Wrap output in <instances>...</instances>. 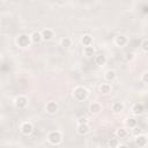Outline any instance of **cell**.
Returning <instances> with one entry per match:
<instances>
[{"label": "cell", "mask_w": 148, "mask_h": 148, "mask_svg": "<svg viewBox=\"0 0 148 148\" xmlns=\"http://www.w3.org/2000/svg\"><path fill=\"white\" fill-rule=\"evenodd\" d=\"M83 56L87 57V58H91V57H95L96 56V50L92 45H89V46H84L83 47Z\"/></svg>", "instance_id": "8fae6325"}, {"label": "cell", "mask_w": 148, "mask_h": 148, "mask_svg": "<svg viewBox=\"0 0 148 148\" xmlns=\"http://www.w3.org/2000/svg\"><path fill=\"white\" fill-rule=\"evenodd\" d=\"M145 112V106H143V104H141V103H135L133 106H132V113L134 114V116H140V114H142Z\"/></svg>", "instance_id": "7c38bea8"}, {"label": "cell", "mask_w": 148, "mask_h": 148, "mask_svg": "<svg viewBox=\"0 0 148 148\" xmlns=\"http://www.w3.org/2000/svg\"><path fill=\"white\" fill-rule=\"evenodd\" d=\"M111 84L110 83H102L101 86H99V92L102 94V95H108V94H110L111 92Z\"/></svg>", "instance_id": "ac0fdd59"}, {"label": "cell", "mask_w": 148, "mask_h": 148, "mask_svg": "<svg viewBox=\"0 0 148 148\" xmlns=\"http://www.w3.org/2000/svg\"><path fill=\"white\" fill-rule=\"evenodd\" d=\"M30 37H31V42L34 44H38V43H40L43 40V37H42V32L40 31H34L30 35Z\"/></svg>", "instance_id": "9a60e30c"}, {"label": "cell", "mask_w": 148, "mask_h": 148, "mask_svg": "<svg viewBox=\"0 0 148 148\" xmlns=\"http://www.w3.org/2000/svg\"><path fill=\"white\" fill-rule=\"evenodd\" d=\"M80 42H81V44H82L83 46L92 45V36H91V35H89V34H84V35L81 37Z\"/></svg>", "instance_id": "4fadbf2b"}, {"label": "cell", "mask_w": 148, "mask_h": 148, "mask_svg": "<svg viewBox=\"0 0 148 148\" xmlns=\"http://www.w3.org/2000/svg\"><path fill=\"white\" fill-rule=\"evenodd\" d=\"M42 37H43V40H50V39H52V37H53V31L51 30V29H43L42 31Z\"/></svg>", "instance_id": "e0dca14e"}, {"label": "cell", "mask_w": 148, "mask_h": 148, "mask_svg": "<svg viewBox=\"0 0 148 148\" xmlns=\"http://www.w3.org/2000/svg\"><path fill=\"white\" fill-rule=\"evenodd\" d=\"M16 43H17V45H18L20 47L24 49V47L30 46V44H31L32 42H31V37H30L29 35H27V34H21V35L17 36Z\"/></svg>", "instance_id": "3957f363"}, {"label": "cell", "mask_w": 148, "mask_h": 148, "mask_svg": "<svg viewBox=\"0 0 148 148\" xmlns=\"http://www.w3.org/2000/svg\"><path fill=\"white\" fill-rule=\"evenodd\" d=\"M47 141L51 145H59L62 141V134L60 131H51L47 134Z\"/></svg>", "instance_id": "7a4b0ae2"}, {"label": "cell", "mask_w": 148, "mask_h": 148, "mask_svg": "<svg viewBox=\"0 0 148 148\" xmlns=\"http://www.w3.org/2000/svg\"><path fill=\"white\" fill-rule=\"evenodd\" d=\"M104 77H105V80H106L108 82H112V81L116 80L117 73H116V71H113V69H108V71L105 72V74H104Z\"/></svg>", "instance_id": "5bb4252c"}, {"label": "cell", "mask_w": 148, "mask_h": 148, "mask_svg": "<svg viewBox=\"0 0 148 148\" xmlns=\"http://www.w3.org/2000/svg\"><path fill=\"white\" fill-rule=\"evenodd\" d=\"M134 142H135V145L138 146V147H145V146H147V143H148V138L145 135V134H136L135 135V139H134Z\"/></svg>", "instance_id": "52a82bcc"}, {"label": "cell", "mask_w": 148, "mask_h": 148, "mask_svg": "<svg viewBox=\"0 0 148 148\" xmlns=\"http://www.w3.org/2000/svg\"><path fill=\"white\" fill-rule=\"evenodd\" d=\"M136 125H138L136 118H134V117H128V118L126 119V126H127V127L134 128V127H136Z\"/></svg>", "instance_id": "ffe728a7"}, {"label": "cell", "mask_w": 148, "mask_h": 148, "mask_svg": "<svg viewBox=\"0 0 148 148\" xmlns=\"http://www.w3.org/2000/svg\"><path fill=\"white\" fill-rule=\"evenodd\" d=\"M141 50L145 52H148V39H143L141 42Z\"/></svg>", "instance_id": "cb8c5ba5"}, {"label": "cell", "mask_w": 148, "mask_h": 148, "mask_svg": "<svg viewBox=\"0 0 148 148\" xmlns=\"http://www.w3.org/2000/svg\"><path fill=\"white\" fill-rule=\"evenodd\" d=\"M127 43H128V39L125 35H117L114 37V44L118 47H124L125 45H127Z\"/></svg>", "instance_id": "ba28073f"}, {"label": "cell", "mask_w": 148, "mask_h": 148, "mask_svg": "<svg viewBox=\"0 0 148 148\" xmlns=\"http://www.w3.org/2000/svg\"><path fill=\"white\" fill-rule=\"evenodd\" d=\"M108 146L111 147V148H116V147H118V146H119V140H118V138L116 136L114 139H110L109 142H108Z\"/></svg>", "instance_id": "603a6c76"}, {"label": "cell", "mask_w": 148, "mask_h": 148, "mask_svg": "<svg viewBox=\"0 0 148 148\" xmlns=\"http://www.w3.org/2000/svg\"><path fill=\"white\" fill-rule=\"evenodd\" d=\"M77 123H79V124H82V123H87V118H84V117H81V118H79Z\"/></svg>", "instance_id": "4316f807"}, {"label": "cell", "mask_w": 148, "mask_h": 148, "mask_svg": "<svg viewBox=\"0 0 148 148\" xmlns=\"http://www.w3.org/2000/svg\"><path fill=\"white\" fill-rule=\"evenodd\" d=\"M141 80H142L143 83H147V84H148V72H145V73L142 74Z\"/></svg>", "instance_id": "484cf974"}, {"label": "cell", "mask_w": 148, "mask_h": 148, "mask_svg": "<svg viewBox=\"0 0 148 148\" xmlns=\"http://www.w3.org/2000/svg\"><path fill=\"white\" fill-rule=\"evenodd\" d=\"M89 95V91L87 88L82 87V86H79V87H75L73 89V97L74 99L79 101V102H82V101H86L87 97Z\"/></svg>", "instance_id": "6da1fadb"}, {"label": "cell", "mask_w": 148, "mask_h": 148, "mask_svg": "<svg viewBox=\"0 0 148 148\" xmlns=\"http://www.w3.org/2000/svg\"><path fill=\"white\" fill-rule=\"evenodd\" d=\"M20 130H21V133H22V134H24V135H29V134L32 133V131H34V126H32L31 123H29V121H24V123L21 124Z\"/></svg>", "instance_id": "8992f818"}, {"label": "cell", "mask_w": 148, "mask_h": 148, "mask_svg": "<svg viewBox=\"0 0 148 148\" xmlns=\"http://www.w3.org/2000/svg\"><path fill=\"white\" fill-rule=\"evenodd\" d=\"M60 45H61V47H64V49H68V47L72 45V39L68 38V37H64V38L60 40Z\"/></svg>", "instance_id": "7402d4cb"}, {"label": "cell", "mask_w": 148, "mask_h": 148, "mask_svg": "<svg viewBox=\"0 0 148 148\" xmlns=\"http://www.w3.org/2000/svg\"><path fill=\"white\" fill-rule=\"evenodd\" d=\"M58 109H59L58 103L54 102V101H50V102H47L46 105H45V110H46V112H47L49 114H54V113H57Z\"/></svg>", "instance_id": "5b68a950"}, {"label": "cell", "mask_w": 148, "mask_h": 148, "mask_svg": "<svg viewBox=\"0 0 148 148\" xmlns=\"http://www.w3.org/2000/svg\"><path fill=\"white\" fill-rule=\"evenodd\" d=\"M94 61H95V64L97 65V66H103V65H105V62H106V57L104 56V54H96L95 57H94Z\"/></svg>", "instance_id": "2e32d148"}, {"label": "cell", "mask_w": 148, "mask_h": 148, "mask_svg": "<svg viewBox=\"0 0 148 148\" xmlns=\"http://www.w3.org/2000/svg\"><path fill=\"white\" fill-rule=\"evenodd\" d=\"M102 111V104L98 102H92L89 105V112L92 114H98Z\"/></svg>", "instance_id": "30bf717a"}, {"label": "cell", "mask_w": 148, "mask_h": 148, "mask_svg": "<svg viewBox=\"0 0 148 148\" xmlns=\"http://www.w3.org/2000/svg\"><path fill=\"white\" fill-rule=\"evenodd\" d=\"M116 136L118 139H125L127 136V130L126 128H118V130H116Z\"/></svg>", "instance_id": "44dd1931"}, {"label": "cell", "mask_w": 148, "mask_h": 148, "mask_svg": "<svg viewBox=\"0 0 148 148\" xmlns=\"http://www.w3.org/2000/svg\"><path fill=\"white\" fill-rule=\"evenodd\" d=\"M89 131H90V127H89L88 123L77 124V127H76V132H77V134H80V135H86Z\"/></svg>", "instance_id": "9c48e42d"}, {"label": "cell", "mask_w": 148, "mask_h": 148, "mask_svg": "<svg viewBox=\"0 0 148 148\" xmlns=\"http://www.w3.org/2000/svg\"><path fill=\"white\" fill-rule=\"evenodd\" d=\"M125 59H126V61H131V60H133V59H134V53L131 52V51L126 52V53H125Z\"/></svg>", "instance_id": "d4e9b609"}, {"label": "cell", "mask_w": 148, "mask_h": 148, "mask_svg": "<svg viewBox=\"0 0 148 148\" xmlns=\"http://www.w3.org/2000/svg\"><path fill=\"white\" fill-rule=\"evenodd\" d=\"M111 109H112V111H113L114 113H120V112L124 111V104H123L121 102H114V103L112 104Z\"/></svg>", "instance_id": "d6986e66"}, {"label": "cell", "mask_w": 148, "mask_h": 148, "mask_svg": "<svg viewBox=\"0 0 148 148\" xmlns=\"http://www.w3.org/2000/svg\"><path fill=\"white\" fill-rule=\"evenodd\" d=\"M14 105L16 109H24L28 105V97L24 95H18L14 99Z\"/></svg>", "instance_id": "277c9868"}]
</instances>
